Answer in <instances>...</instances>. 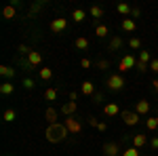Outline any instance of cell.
<instances>
[{
    "label": "cell",
    "mask_w": 158,
    "mask_h": 156,
    "mask_svg": "<svg viewBox=\"0 0 158 156\" xmlns=\"http://www.w3.org/2000/svg\"><path fill=\"white\" fill-rule=\"evenodd\" d=\"M68 135H70L68 127L61 124V122H55V124H49L47 127V141H51V144H59Z\"/></svg>",
    "instance_id": "1"
},
{
    "label": "cell",
    "mask_w": 158,
    "mask_h": 156,
    "mask_svg": "<svg viewBox=\"0 0 158 156\" xmlns=\"http://www.w3.org/2000/svg\"><path fill=\"white\" fill-rule=\"evenodd\" d=\"M63 124L68 127V131L72 133V135H78V133L82 131V124H80V120H78V118H72V116L63 118Z\"/></svg>",
    "instance_id": "2"
},
{
    "label": "cell",
    "mask_w": 158,
    "mask_h": 156,
    "mask_svg": "<svg viewBox=\"0 0 158 156\" xmlns=\"http://www.w3.org/2000/svg\"><path fill=\"white\" fill-rule=\"evenodd\" d=\"M120 116H122V122L129 124V127H135V124L139 122V114H137V112H131V110H122Z\"/></svg>",
    "instance_id": "3"
},
{
    "label": "cell",
    "mask_w": 158,
    "mask_h": 156,
    "mask_svg": "<svg viewBox=\"0 0 158 156\" xmlns=\"http://www.w3.org/2000/svg\"><path fill=\"white\" fill-rule=\"evenodd\" d=\"M135 65H137V59H135L133 55H124L120 59V63H118V70H120V72H129Z\"/></svg>",
    "instance_id": "4"
},
{
    "label": "cell",
    "mask_w": 158,
    "mask_h": 156,
    "mask_svg": "<svg viewBox=\"0 0 158 156\" xmlns=\"http://www.w3.org/2000/svg\"><path fill=\"white\" fill-rule=\"evenodd\" d=\"M65 27H68V19H65V17H57V19L51 21V32H53V34H61Z\"/></svg>",
    "instance_id": "5"
},
{
    "label": "cell",
    "mask_w": 158,
    "mask_h": 156,
    "mask_svg": "<svg viewBox=\"0 0 158 156\" xmlns=\"http://www.w3.org/2000/svg\"><path fill=\"white\" fill-rule=\"evenodd\" d=\"M108 86L112 91H120L122 86H124V78H122L120 74H112L108 78Z\"/></svg>",
    "instance_id": "6"
},
{
    "label": "cell",
    "mask_w": 158,
    "mask_h": 156,
    "mask_svg": "<svg viewBox=\"0 0 158 156\" xmlns=\"http://www.w3.org/2000/svg\"><path fill=\"white\" fill-rule=\"evenodd\" d=\"M42 63V53L40 51H32L27 55V65H40Z\"/></svg>",
    "instance_id": "7"
},
{
    "label": "cell",
    "mask_w": 158,
    "mask_h": 156,
    "mask_svg": "<svg viewBox=\"0 0 158 156\" xmlns=\"http://www.w3.org/2000/svg\"><path fill=\"white\" fill-rule=\"evenodd\" d=\"M135 112H137L139 116L148 114V112H150V101H148V99H139V101H137V106H135Z\"/></svg>",
    "instance_id": "8"
},
{
    "label": "cell",
    "mask_w": 158,
    "mask_h": 156,
    "mask_svg": "<svg viewBox=\"0 0 158 156\" xmlns=\"http://www.w3.org/2000/svg\"><path fill=\"white\" fill-rule=\"evenodd\" d=\"M103 152H106V156H118V154H120L118 144H114V141H108V144L103 145Z\"/></svg>",
    "instance_id": "9"
},
{
    "label": "cell",
    "mask_w": 158,
    "mask_h": 156,
    "mask_svg": "<svg viewBox=\"0 0 158 156\" xmlns=\"http://www.w3.org/2000/svg\"><path fill=\"white\" fill-rule=\"evenodd\" d=\"M122 110L118 108V103H106L103 106V114L106 116H116V114H120Z\"/></svg>",
    "instance_id": "10"
},
{
    "label": "cell",
    "mask_w": 158,
    "mask_h": 156,
    "mask_svg": "<svg viewBox=\"0 0 158 156\" xmlns=\"http://www.w3.org/2000/svg\"><path fill=\"white\" fill-rule=\"evenodd\" d=\"M0 93H2V95H13V93H15V84H13V80H4V82L0 84Z\"/></svg>",
    "instance_id": "11"
},
{
    "label": "cell",
    "mask_w": 158,
    "mask_h": 156,
    "mask_svg": "<svg viewBox=\"0 0 158 156\" xmlns=\"http://www.w3.org/2000/svg\"><path fill=\"white\" fill-rule=\"evenodd\" d=\"M80 93L82 95H95V84L91 82V80H85V82L80 84Z\"/></svg>",
    "instance_id": "12"
},
{
    "label": "cell",
    "mask_w": 158,
    "mask_h": 156,
    "mask_svg": "<svg viewBox=\"0 0 158 156\" xmlns=\"http://www.w3.org/2000/svg\"><path fill=\"white\" fill-rule=\"evenodd\" d=\"M74 112H76V101H68V103L61 106V114L63 116H72Z\"/></svg>",
    "instance_id": "13"
},
{
    "label": "cell",
    "mask_w": 158,
    "mask_h": 156,
    "mask_svg": "<svg viewBox=\"0 0 158 156\" xmlns=\"http://www.w3.org/2000/svg\"><path fill=\"white\" fill-rule=\"evenodd\" d=\"M146 144H148V137H146V135H141V133H139V135H133V148L139 150V148H143Z\"/></svg>",
    "instance_id": "14"
},
{
    "label": "cell",
    "mask_w": 158,
    "mask_h": 156,
    "mask_svg": "<svg viewBox=\"0 0 158 156\" xmlns=\"http://www.w3.org/2000/svg\"><path fill=\"white\" fill-rule=\"evenodd\" d=\"M44 118H47V122H49V124H55V122H57V110H55V108H47Z\"/></svg>",
    "instance_id": "15"
},
{
    "label": "cell",
    "mask_w": 158,
    "mask_h": 156,
    "mask_svg": "<svg viewBox=\"0 0 158 156\" xmlns=\"http://www.w3.org/2000/svg\"><path fill=\"white\" fill-rule=\"evenodd\" d=\"M0 74H2L4 78L13 80V78H15V68H11V65H0Z\"/></svg>",
    "instance_id": "16"
},
{
    "label": "cell",
    "mask_w": 158,
    "mask_h": 156,
    "mask_svg": "<svg viewBox=\"0 0 158 156\" xmlns=\"http://www.w3.org/2000/svg\"><path fill=\"white\" fill-rule=\"evenodd\" d=\"M2 17H4V19H15V17H17V11H15V6H13V4L4 6V9H2Z\"/></svg>",
    "instance_id": "17"
},
{
    "label": "cell",
    "mask_w": 158,
    "mask_h": 156,
    "mask_svg": "<svg viewBox=\"0 0 158 156\" xmlns=\"http://www.w3.org/2000/svg\"><path fill=\"white\" fill-rule=\"evenodd\" d=\"M120 27L124 30V32H135V30H137V25H135V21H133V19H122Z\"/></svg>",
    "instance_id": "18"
},
{
    "label": "cell",
    "mask_w": 158,
    "mask_h": 156,
    "mask_svg": "<svg viewBox=\"0 0 158 156\" xmlns=\"http://www.w3.org/2000/svg\"><path fill=\"white\" fill-rule=\"evenodd\" d=\"M74 44H76V48H78V51H86V48H89V38H85V36H78Z\"/></svg>",
    "instance_id": "19"
},
{
    "label": "cell",
    "mask_w": 158,
    "mask_h": 156,
    "mask_svg": "<svg viewBox=\"0 0 158 156\" xmlns=\"http://www.w3.org/2000/svg\"><path fill=\"white\" fill-rule=\"evenodd\" d=\"M95 34H97V38H106L108 36V25H103V23H95Z\"/></svg>",
    "instance_id": "20"
},
{
    "label": "cell",
    "mask_w": 158,
    "mask_h": 156,
    "mask_svg": "<svg viewBox=\"0 0 158 156\" xmlns=\"http://www.w3.org/2000/svg\"><path fill=\"white\" fill-rule=\"evenodd\" d=\"M85 17H86V13L82 11V9H76V11H72V19L76 21V23H80Z\"/></svg>",
    "instance_id": "21"
},
{
    "label": "cell",
    "mask_w": 158,
    "mask_h": 156,
    "mask_svg": "<svg viewBox=\"0 0 158 156\" xmlns=\"http://www.w3.org/2000/svg\"><path fill=\"white\" fill-rule=\"evenodd\" d=\"M44 99H47V101H55V99H57V89L49 86V89L44 91Z\"/></svg>",
    "instance_id": "22"
},
{
    "label": "cell",
    "mask_w": 158,
    "mask_h": 156,
    "mask_svg": "<svg viewBox=\"0 0 158 156\" xmlns=\"http://www.w3.org/2000/svg\"><path fill=\"white\" fill-rule=\"evenodd\" d=\"M2 118H4V122H13V120L17 118V112H15V110H13V108L4 110V116H2Z\"/></svg>",
    "instance_id": "23"
},
{
    "label": "cell",
    "mask_w": 158,
    "mask_h": 156,
    "mask_svg": "<svg viewBox=\"0 0 158 156\" xmlns=\"http://www.w3.org/2000/svg\"><path fill=\"white\" fill-rule=\"evenodd\" d=\"M116 11L120 13V15H131V11H133V9H131V6H129L127 2H120V4L116 6Z\"/></svg>",
    "instance_id": "24"
},
{
    "label": "cell",
    "mask_w": 158,
    "mask_h": 156,
    "mask_svg": "<svg viewBox=\"0 0 158 156\" xmlns=\"http://www.w3.org/2000/svg\"><path fill=\"white\" fill-rule=\"evenodd\" d=\"M120 47H122V38L120 36H114L112 40H110V48H112V51H118Z\"/></svg>",
    "instance_id": "25"
},
{
    "label": "cell",
    "mask_w": 158,
    "mask_h": 156,
    "mask_svg": "<svg viewBox=\"0 0 158 156\" xmlns=\"http://www.w3.org/2000/svg\"><path fill=\"white\" fill-rule=\"evenodd\" d=\"M40 78L42 80H51L53 78V70L51 68H40Z\"/></svg>",
    "instance_id": "26"
},
{
    "label": "cell",
    "mask_w": 158,
    "mask_h": 156,
    "mask_svg": "<svg viewBox=\"0 0 158 156\" xmlns=\"http://www.w3.org/2000/svg\"><path fill=\"white\" fill-rule=\"evenodd\" d=\"M89 13H91V15H93L95 19L103 17V9H101V6H91V9H89Z\"/></svg>",
    "instance_id": "27"
},
{
    "label": "cell",
    "mask_w": 158,
    "mask_h": 156,
    "mask_svg": "<svg viewBox=\"0 0 158 156\" xmlns=\"http://www.w3.org/2000/svg\"><path fill=\"white\" fill-rule=\"evenodd\" d=\"M139 61H143V63L152 61V55H150V51H139Z\"/></svg>",
    "instance_id": "28"
},
{
    "label": "cell",
    "mask_w": 158,
    "mask_h": 156,
    "mask_svg": "<svg viewBox=\"0 0 158 156\" xmlns=\"http://www.w3.org/2000/svg\"><path fill=\"white\" fill-rule=\"evenodd\" d=\"M129 47H131V48H135V51H137V48H141V40L133 36L131 40H129Z\"/></svg>",
    "instance_id": "29"
},
{
    "label": "cell",
    "mask_w": 158,
    "mask_h": 156,
    "mask_svg": "<svg viewBox=\"0 0 158 156\" xmlns=\"http://www.w3.org/2000/svg\"><path fill=\"white\" fill-rule=\"evenodd\" d=\"M148 129H150V131H158V120L156 118H148Z\"/></svg>",
    "instance_id": "30"
},
{
    "label": "cell",
    "mask_w": 158,
    "mask_h": 156,
    "mask_svg": "<svg viewBox=\"0 0 158 156\" xmlns=\"http://www.w3.org/2000/svg\"><path fill=\"white\" fill-rule=\"evenodd\" d=\"M120 156H139V150H137V148H129V150H124Z\"/></svg>",
    "instance_id": "31"
},
{
    "label": "cell",
    "mask_w": 158,
    "mask_h": 156,
    "mask_svg": "<svg viewBox=\"0 0 158 156\" xmlns=\"http://www.w3.org/2000/svg\"><path fill=\"white\" fill-rule=\"evenodd\" d=\"M135 68H137V72H141V74L148 72V63H143V61H139V59H137V65Z\"/></svg>",
    "instance_id": "32"
},
{
    "label": "cell",
    "mask_w": 158,
    "mask_h": 156,
    "mask_svg": "<svg viewBox=\"0 0 158 156\" xmlns=\"http://www.w3.org/2000/svg\"><path fill=\"white\" fill-rule=\"evenodd\" d=\"M23 86H25V89H27V91H32V89L36 86V82H34L32 78H23Z\"/></svg>",
    "instance_id": "33"
},
{
    "label": "cell",
    "mask_w": 158,
    "mask_h": 156,
    "mask_svg": "<svg viewBox=\"0 0 158 156\" xmlns=\"http://www.w3.org/2000/svg\"><path fill=\"white\" fill-rule=\"evenodd\" d=\"M97 68H99V70H108V68H110V61H106V59L97 61Z\"/></svg>",
    "instance_id": "34"
},
{
    "label": "cell",
    "mask_w": 158,
    "mask_h": 156,
    "mask_svg": "<svg viewBox=\"0 0 158 156\" xmlns=\"http://www.w3.org/2000/svg\"><path fill=\"white\" fill-rule=\"evenodd\" d=\"M150 70L158 74V59H152V61H150Z\"/></svg>",
    "instance_id": "35"
},
{
    "label": "cell",
    "mask_w": 158,
    "mask_h": 156,
    "mask_svg": "<svg viewBox=\"0 0 158 156\" xmlns=\"http://www.w3.org/2000/svg\"><path fill=\"white\" fill-rule=\"evenodd\" d=\"M19 53H23V55H30V53H32V48H27L25 44H19Z\"/></svg>",
    "instance_id": "36"
},
{
    "label": "cell",
    "mask_w": 158,
    "mask_h": 156,
    "mask_svg": "<svg viewBox=\"0 0 158 156\" xmlns=\"http://www.w3.org/2000/svg\"><path fill=\"white\" fill-rule=\"evenodd\" d=\"M89 124H91V127H95V129H97V118H95V116H89Z\"/></svg>",
    "instance_id": "37"
},
{
    "label": "cell",
    "mask_w": 158,
    "mask_h": 156,
    "mask_svg": "<svg viewBox=\"0 0 158 156\" xmlns=\"http://www.w3.org/2000/svg\"><path fill=\"white\" fill-rule=\"evenodd\" d=\"M97 131H101V133L108 131V124H106V122H99V124H97Z\"/></svg>",
    "instance_id": "38"
},
{
    "label": "cell",
    "mask_w": 158,
    "mask_h": 156,
    "mask_svg": "<svg viewBox=\"0 0 158 156\" xmlns=\"http://www.w3.org/2000/svg\"><path fill=\"white\" fill-rule=\"evenodd\" d=\"M80 65H82V68H91V59H86V57H85V59L80 61Z\"/></svg>",
    "instance_id": "39"
},
{
    "label": "cell",
    "mask_w": 158,
    "mask_h": 156,
    "mask_svg": "<svg viewBox=\"0 0 158 156\" xmlns=\"http://www.w3.org/2000/svg\"><path fill=\"white\" fill-rule=\"evenodd\" d=\"M93 97H95V101H103V93H95Z\"/></svg>",
    "instance_id": "40"
},
{
    "label": "cell",
    "mask_w": 158,
    "mask_h": 156,
    "mask_svg": "<svg viewBox=\"0 0 158 156\" xmlns=\"http://www.w3.org/2000/svg\"><path fill=\"white\" fill-rule=\"evenodd\" d=\"M139 13H141V11H139V9H137V6H135L133 11H131V15H133V17H139Z\"/></svg>",
    "instance_id": "41"
},
{
    "label": "cell",
    "mask_w": 158,
    "mask_h": 156,
    "mask_svg": "<svg viewBox=\"0 0 158 156\" xmlns=\"http://www.w3.org/2000/svg\"><path fill=\"white\" fill-rule=\"evenodd\" d=\"M76 97H78V93H76V91H72V93H70V101H76Z\"/></svg>",
    "instance_id": "42"
},
{
    "label": "cell",
    "mask_w": 158,
    "mask_h": 156,
    "mask_svg": "<svg viewBox=\"0 0 158 156\" xmlns=\"http://www.w3.org/2000/svg\"><path fill=\"white\" fill-rule=\"evenodd\" d=\"M152 148H154V150H158V137H154V139H152Z\"/></svg>",
    "instance_id": "43"
},
{
    "label": "cell",
    "mask_w": 158,
    "mask_h": 156,
    "mask_svg": "<svg viewBox=\"0 0 158 156\" xmlns=\"http://www.w3.org/2000/svg\"><path fill=\"white\" fill-rule=\"evenodd\" d=\"M152 84H154V89H156V93H158V80H152Z\"/></svg>",
    "instance_id": "44"
},
{
    "label": "cell",
    "mask_w": 158,
    "mask_h": 156,
    "mask_svg": "<svg viewBox=\"0 0 158 156\" xmlns=\"http://www.w3.org/2000/svg\"><path fill=\"white\" fill-rule=\"evenodd\" d=\"M156 30H158V25H156Z\"/></svg>",
    "instance_id": "45"
},
{
    "label": "cell",
    "mask_w": 158,
    "mask_h": 156,
    "mask_svg": "<svg viewBox=\"0 0 158 156\" xmlns=\"http://www.w3.org/2000/svg\"><path fill=\"white\" fill-rule=\"evenodd\" d=\"M156 120H158V116H156Z\"/></svg>",
    "instance_id": "46"
}]
</instances>
